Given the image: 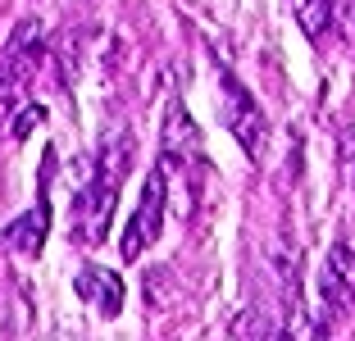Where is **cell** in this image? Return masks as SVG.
Returning a JSON list of instances; mask_svg holds the SVG:
<instances>
[{
  "label": "cell",
  "mask_w": 355,
  "mask_h": 341,
  "mask_svg": "<svg viewBox=\"0 0 355 341\" xmlns=\"http://www.w3.org/2000/svg\"><path fill=\"white\" fill-rule=\"evenodd\" d=\"M228 337H278V328H273V323H264L260 310H246L241 319H232Z\"/></svg>",
  "instance_id": "10"
},
{
  "label": "cell",
  "mask_w": 355,
  "mask_h": 341,
  "mask_svg": "<svg viewBox=\"0 0 355 341\" xmlns=\"http://www.w3.org/2000/svg\"><path fill=\"white\" fill-rule=\"evenodd\" d=\"M46 232H51V200H46V186H42V200L32 205V214H23L19 223L5 227V246L14 250V255H42L46 246Z\"/></svg>",
  "instance_id": "7"
},
{
  "label": "cell",
  "mask_w": 355,
  "mask_h": 341,
  "mask_svg": "<svg viewBox=\"0 0 355 341\" xmlns=\"http://www.w3.org/2000/svg\"><path fill=\"white\" fill-rule=\"evenodd\" d=\"M196 146H200L196 123L187 119L182 100H173V105H168V114H164V159H182V155H187V159H196V164H200Z\"/></svg>",
  "instance_id": "8"
},
{
  "label": "cell",
  "mask_w": 355,
  "mask_h": 341,
  "mask_svg": "<svg viewBox=\"0 0 355 341\" xmlns=\"http://www.w3.org/2000/svg\"><path fill=\"white\" fill-rule=\"evenodd\" d=\"M128 164H132V132L114 128L101 141V159L92 168V182L83 186V196L73 205V241L78 246H96L110 232V214H114V200L128 182Z\"/></svg>",
  "instance_id": "1"
},
{
  "label": "cell",
  "mask_w": 355,
  "mask_h": 341,
  "mask_svg": "<svg viewBox=\"0 0 355 341\" xmlns=\"http://www.w3.org/2000/svg\"><path fill=\"white\" fill-rule=\"evenodd\" d=\"M296 19H301V32L310 42H324L328 32H333V0H292Z\"/></svg>",
  "instance_id": "9"
},
{
  "label": "cell",
  "mask_w": 355,
  "mask_h": 341,
  "mask_svg": "<svg viewBox=\"0 0 355 341\" xmlns=\"http://www.w3.org/2000/svg\"><path fill=\"white\" fill-rule=\"evenodd\" d=\"M342 164H346V177L355 182V114L346 119V128H342Z\"/></svg>",
  "instance_id": "12"
},
{
  "label": "cell",
  "mask_w": 355,
  "mask_h": 341,
  "mask_svg": "<svg viewBox=\"0 0 355 341\" xmlns=\"http://www.w3.org/2000/svg\"><path fill=\"white\" fill-rule=\"evenodd\" d=\"M223 123H228V132L237 137L241 150L260 164L264 146H269V119H264V110L255 105V96L246 91L232 73H223Z\"/></svg>",
  "instance_id": "5"
},
{
  "label": "cell",
  "mask_w": 355,
  "mask_h": 341,
  "mask_svg": "<svg viewBox=\"0 0 355 341\" xmlns=\"http://www.w3.org/2000/svg\"><path fill=\"white\" fill-rule=\"evenodd\" d=\"M314 296H319V314L328 323H342L355 310V246L351 241H333L319 264V282H314Z\"/></svg>",
  "instance_id": "4"
},
{
  "label": "cell",
  "mask_w": 355,
  "mask_h": 341,
  "mask_svg": "<svg viewBox=\"0 0 355 341\" xmlns=\"http://www.w3.org/2000/svg\"><path fill=\"white\" fill-rule=\"evenodd\" d=\"M73 291L96 314H105V319H114V314L123 310V282H119V273L101 269V264H87V269L73 278Z\"/></svg>",
  "instance_id": "6"
},
{
  "label": "cell",
  "mask_w": 355,
  "mask_h": 341,
  "mask_svg": "<svg viewBox=\"0 0 355 341\" xmlns=\"http://www.w3.org/2000/svg\"><path fill=\"white\" fill-rule=\"evenodd\" d=\"M164 214H168V164L159 159L155 168L146 173V186H141V200H137L132 218L123 227V259L146 255L150 246L164 232Z\"/></svg>",
  "instance_id": "3"
},
{
  "label": "cell",
  "mask_w": 355,
  "mask_h": 341,
  "mask_svg": "<svg viewBox=\"0 0 355 341\" xmlns=\"http://www.w3.org/2000/svg\"><path fill=\"white\" fill-rule=\"evenodd\" d=\"M42 55H46L42 23L23 19L19 28H14L10 46L0 51V119L23 100V91L32 87V78H37V69H42Z\"/></svg>",
  "instance_id": "2"
},
{
  "label": "cell",
  "mask_w": 355,
  "mask_h": 341,
  "mask_svg": "<svg viewBox=\"0 0 355 341\" xmlns=\"http://www.w3.org/2000/svg\"><path fill=\"white\" fill-rule=\"evenodd\" d=\"M333 19L351 23V19H355V0H333Z\"/></svg>",
  "instance_id": "13"
},
{
  "label": "cell",
  "mask_w": 355,
  "mask_h": 341,
  "mask_svg": "<svg viewBox=\"0 0 355 341\" xmlns=\"http://www.w3.org/2000/svg\"><path fill=\"white\" fill-rule=\"evenodd\" d=\"M37 123H46V110H42V105H28V110H19V119H14V141H23V137H28Z\"/></svg>",
  "instance_id": "11"
}]
</instances>
